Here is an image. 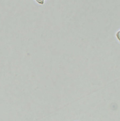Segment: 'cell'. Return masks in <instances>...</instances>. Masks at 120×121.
Here are the masks:
<instances>
[{"mask_svg": "<svg viewBox=\"0 0 120 121\" xmlns=\"http://www.w3.org/2000/svg\"><path fill=\"white\" fill-rule=\"evenodd\" d=\"M35 1L38 4H39L43 5L44 4V3L45 0H35Z\"/></svg>", "mask_w": 120, "mask_h": 121, "instance_id": "obj_1", "label": "cell"}, {"mask_svg": "<svg viewBox=\"0 0 120 121\" xmlns=\"http://www.w3.org/2000/svg\"><path fill=\"white\" fill-rule=\"evenodd\" d=\"M116 36L117 39L119 40V41L120 42V30L118 31L116 34Z\"/></svg>", "mask_w": 120, "mask_h": 121, "instance_id": "obj_2", "label": "cell"}]
</instances>
